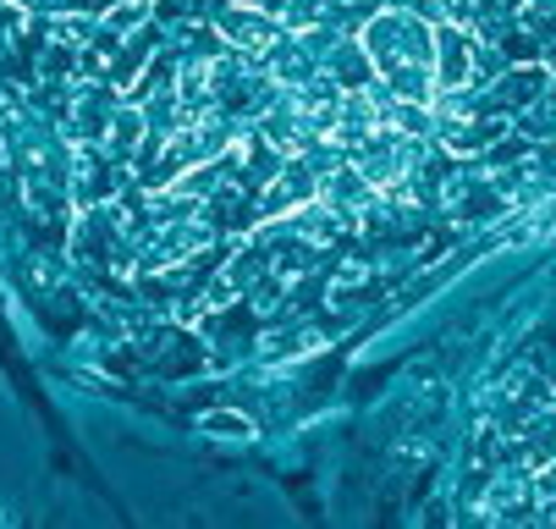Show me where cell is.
I'll return each instance as SVG.
<instances>
[{
  "mask_svg": "<svg viewBox=\"0 0 556 529\" xmlns=\"http://www.w3.org/2000/svg\"><path fill=\"white\" fill-rule=\"evenodd\" d=\"M358 45H364V55H369L386 95L419 100V105L435 100V28L430 23H419L403 7H391V12H375L364 23Z\"/></svg>",
  "mask_w": 556,
  "mask_h": 529,
  "instance_id": "obj_1",
  "label": "cell"
},
{
  "mask_svg": "<svg viewBox=\"0 0 556 529\" xmlns=\"http://www.w3.org/2000/svg\"><path fill=\"white\" fill-rule=\"evenodd\" d=\"M215 34L226 45H237V55L249 61H265L276 50V39L287 34V23L270 12V7H220L215 12Z\"/></svg>",
  "mask_w": 556,
  "mask_h": 529,
  "instance_id": "obj_2",
  "label": "cell"
},
{
  "mask_svg": "<svg viewBox=\"0 0 556 529\" xmlns=\"http://www.w3.org/2000/svg\"><path fill=\"white\" fill-rule=\"evenodd\" d=\"M473 50H480V39H473L468 28H457V23L435 28V89H468Z\"/></svg>",
  "mask_w": 556,
  "mask_h": 529,
  "instance_id": "obj_3",
  "label": "cell"
},
{
  "mask_svg": "<svg viewBox=\"0 0 556 529\" xmlns=\"http://www.w3.org/2000/svg\"><path fill=\"white\" fill-rule=\"evenodd\" d=\"M72 177H77V188H72V193H77V204L89 210V204H111V193H116V177H122V172L100 155V143H77V166H72Z\"/></svg>",
  "mask_w": 556,
  "mask_h": 529,
  "instance_id": "obj_4",
  "label": "cell"
},
{
  "mask_svg": "<svg viewBox=\"0 0 556 529\" xmlns=\"http://www.w3.org/2000/svg\"><path fill=\"white\" fill-rule=\"evenodd\" d=\"M545 89H551V66H507L485 100H491L496 111H523V105H534Z\"/></svg>",
  "mask_w": 556,
  "mask_h": 529,
  "instance_id": "obj_5",
  "label": "cell"
},
{
  "mask_svg": "<svg viewBox=\"0 0 556 529\" xmlns=\"http://www.w3.org/2000/svg\"><path fill=\"white\" fill-rule=\"evenodd\" d=\"M111 116H116L111 89H100V84L77 89V105H72V138H77V143H100V138L111 133Z\"/></svg>",
  "mask_w": 556,
  "mask_h": 529,
  "instance_id": "obj_6",
  "label": "cell"
},
{
  "mask_svg": "<svg viewBox=\"0 0 556 529\" xmlns=\"http://www.w3.org/2000/svg\"><path fill=\"white\" fill-rule=\"evenodd\" d=\"M326 199H331L337 210H369L375 182H369L358 166H342V172H331V177H326Z\"/></svg>",
  "mask_w": 556,
  "mask_h": 529,
  "instance_id": "obj_7",
  "label": "cell"
},
{
  "mask_svg": "<svg viewBox=\"0 0 556 529\" xmlns=\"http://www.w3.org/2000/svg\"><path fill=\"white\" fill-rule=\"evenodd\" d=\"M326 72L353 95V89H369V78H375V66H369V55H364V45H342V50H331L326 55Z\"/></svg>",
  "mask_w": 556,
  "mask_h": 529,
  "instance_id": "obj_8",
  "label": "cell"
},
{
  "mask_svg": "<svg viewBox=\"0 0 556 529\" xmlns=\"http://www.w3.org/2000/svg\"><path fill=\"white\" fill-rule=\"evenodd\" d=\"M199 436H210V441H254L260 430L237 408H210V414H199Z\"/></svg>",
  "mask_w": 556,
  "mask_h": 529,
  "instance_id": "obj_9",
  "label": "cell"
},
{
  "mask_svg": "<svg viewBox=\"0 0 556 529\" xmlns=\"http://www.w3.org/2000/svg\"><path fill=\"white\" fill-rule=\"evenodd\" d=\"M523 464L529 469H551L556 464V414H545V419H534L523 430Z\"/></svg>",
  "mask_w": 556,
  "mask_h": 529,
  "instance_id": "obj_10",
  "label": "cell"
},
{
  "mask_svg": "<svg viewBox=\"0 0 556 529\" xmlns=\"http://www.w3.org/2000/svg\"><path fill=\"white\" fill-rule=\"evenodd\" d=\"M314 348H320V331H292V337H276V331H270V337H265V353H270V358H276V353H281V358H287V353H314Z\"/></svg>",
  "mask_w": 556,
  "mask_h": 529,
  "instance_id": "obj_11",
  "label": "cell"
},
{
  "mask_svg": "<svg viewBox=\"0 0 556 529\" xmlns=\"http://www.w3.org/2000/svg\"><path fill=\"white\" fill-rule=\"evenodd\" d=\"M523 23H529L540 39H556V0H529V7H523Z\"/></svg>",
  "mask_w": 556,
  "mask_h": 529,
  "instance_id": "obj_12",
  "label": "cell"
},
{
  "mask_svg": "<svg viewBox=\"0 0 556 529\" xmlns=\"http://www.w3.org/2000/svg\"><path fill=\"white\" fill-rule=\"evenodd\" d=\"M551 221H556V204H534V210L518 221L513 238H540V232H551Z\"/></svg>",
  "mask_w": 556,
  "mask_h": 529,
  "instance_id": "obj_13",
  "label": "cell"
},
{
  "mask_svg": "<svg viewBox=\"0 0 556 529\" xmlns=\"http://www.w3.org/2000/svg\"><path fill=\"white\" fill-rule=\"evenodd\" d=\"M17 28H23V12H17V7H7V0H0V50H7V45L17 39Z\"/></svg>",
  "mask_w": 556,
  "mask_h": 529,
  "instance_id": "obj_14",
  "label": "cell"
},
{
  "mask_svg": "<svg viewBox=\"0 0 556 529\" xmlns=\"http://www.w3.org/2000/svg\"><path fill=\"white\" fill-rule=\"evenodd\" d=\"M430 7H457V12H468V0H430Z\"/></svg>",
  "mask_w": 556,
  "mask_h": 529,
  "instance_id": "obj_15",
  "label": "cell"
}]
</instances>
